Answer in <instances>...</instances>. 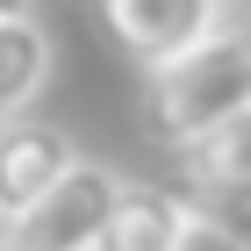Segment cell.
I'll use <instances>...</instances> for the list:
<instances>
[{"instance_id":"10","label":"cell","mask_w":251,"mask_h":251,"mask_svg":"<svg viewBox=\"0 0 251 251\" xmlns=\"http://www.w3.org/2000/svg\"><path fill=\"white\" fill-rule=\"evenodd\" d=\"M230 7H237V22H251V15H244V0H230Z\"/></svg>"},{"instance_id":"13","label":"cell","mask_w":251,"mask_h":251,"mask_svg":"<svg viewBox=\"0 0 251 251\" xmlns=\"http://www.w3.org/2000/svg\"><path fill=\"white\" fill-rule=\"evenodd\" d=\"M244 15H251V0H244Z\"/></svg>"},{"instance_id":"8","label":"cell","mask_w":251,"mask_h":251,"mask_svg":"<svg viewBox=\"0 0 251 251\" xmlns=\"http://www.w3.org/2000/svg\"><path fill=\"white\" fill-rule=\"evenodd\" d=\"M179 251H251V237L237 223H223L215 208H187V230H179Z\"/></svg>"},{"instance_id":"7","label":"cell","mask_w":251,"mask_h":251,"mask_svg":"<svg viewBox=\"0 0 251 251\" xmlns=\"http://www.w3.org/2000/svg\"><path fill=\"white\" fill-rule=\"evenodd\" d=\"M50 79V36L36 15H7L0 22V122H22L29 100Z\"/></svg>"},{"instance_id":"9","label":"cell","mask_w":251,"mask_h":251,"mask_svg":"<svg viewBox=\"0 0 251 251\" xmlns=\"http://www.w3.org/2000/svg\"><path fill=\"white\" fill-rule=\"evenodd\" d=\"M7 15H29V0H0V22H7Z\"/></svg>"},{"instance_id":"2","label":"cell","mask_w":251,"mask_h":251,"mask_svg":"<svg viewBox=\"0 0 251 251\" xmlns=\"http://www.w3.org/2000/svg\"><path fill=\"white\" fill-rule=\"evenodd\" d=\"M122 187H129V179H122L115 165L79 158V165H72L50 194H43L29 215H15V223H7V244H15V251H100Z\"/></svg>"},{"instance_id":"3","label":"cell","mask_w":251,"mask_h":251,"mask_svg":"<svg viewBox=\"0 0 251 251\" xmlns=\"http://www.w3.org/2000/svg\"><path fill=\"white\" fill-rule=\"evenodd\" d=\"M108 36L144 65H165L179 50H194L201 36H215L223 22H237L230 0H100Z\"/></svg>"},{"instance_id":"11","label":"cell","mask_w":251,"mask_h":251,"mask_svg":"<svg viewBox=\"0 0 251 251\" xmlns=\"http://www.w3.org/2000/svg\"><path fill=\"white\" fill-rule=\"evenodd\" d=\"M0 237H7V223H0Z\"/></svg>"},{"instance_id":"1","label":"cell","mask_w":251,"mask_h":251,"mask_svg":"<svg viewBox=\"0 0 251 251\" xmlns=\"http://www.w3.org/2000/svg\"><path fill=\"white\" fill-rule=\"evenodd\" d=\"M244 108H251V22H223L215 36L151 65V79H144V129L165 151L201 144Z\"/></svg>"},{"instance_id":"12","label":"cell","mask_w":251,"mask_h":251,"mask_svg":"<svg viewBox=\"0 0 251 251\" xmlns=\"http://www.w3.org/2000/svg\"><path fill=\"white\" fill-rule=\"evenodd\" d=\"M0 251H15V244H0Z\"/></svg>"},{"instance_id":"6","label":"cell","mask_w":251,"mask_h":251,"mask_svg":"<svg viewBox=\"0 0 251 251\" xmlns=\"http://www.w3.org/2000/svg\"><path fill=\"white\" fill-rule=\"evenodd\" d=\"M187 208L194 201H179V194H165V187H122L100 251H179Z\"/></svg>"},{"instance_id":"4","label":"cell","mask_w":251,"mask_h":251,"mask_svg":"<svg viewBox=\"0 0 251 251\" xmlns=\"http://www.w3.org/2000/svg\"><path fill=\"white\" fill-rule=\"evenodd\" d=\"M72 165H79V151H72V136L58 122H29V115L0 122V223L29 215Z\"/></svg>"},{"instance_id":"5","label":"cell","mask_w":251,"mask_h":251,"mask_svg":"<svg viewBox=\"0 0 251 251\" xmlns=\"http://www.w3.org/2000/svg\"><path fill=\"white\" fill-rule=\"evenodd\" d=\"M179 173H187V187L201 194V201H237V208H251V108L230 115L223 129H208L201 144H187V151H179Z\"/></svg>"}]
</instances>
